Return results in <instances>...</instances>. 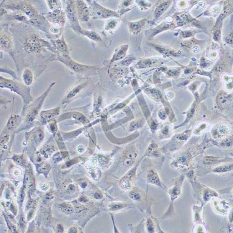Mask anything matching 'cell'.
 Returning a JSON list of instances; mask_svg holds the SVG:
<instances>
[{
    "label": "cell",
    "instance_id": "1",
    "mask_svg": "<svg viewBox=\"0 0 233 233\" xmlns=\"http://www.w3.org/2000/svg\"><path fill=\"white\" fill-rule=\"evenodd\" d=\"M13 24L10 25L14 40L11 56L15 63L20 59L32 61L55 60L58 56L57 51L50 40L42 37L39 31L29 24Z\"/></svg>",
    "mask_w": 233,
    "mask_h": 233
},
{
    "label": "cell",
    "instance_id": "2",
    "mask_svg": "<svg viewBox=\"0 0 233 233\" xmlns=\"http://www.w3.org/2000/svg\"><path fill=\"white\" fill-rule=\"evenodd\" d=\"M43 15L51 26L50 29L51 40L60 37L66 23V14L63 9L62 8L52 11H51Z\"/></svg>",
    "mask_w": 233,
    "mask_h": 233
},
{
    "label": "cell",
    "instance_id": "3",
    "mask_svg": "<svg viewBox=\"0 0 233 233\" xmlns=\"http://www.w3.org/2000/svg\"><path fill=\"white\" fill-rule=\"evenodd\" d=\"M1 88L7 89L11 91L20 95L24 103V106L28 105L33 101L30 93V88L24 83L15 81V79H9L1 76Z\"/></svg>",
    "mask_w": 233,
    "mask_h": 233
},
{
    "label": "cell",
    "instance_id": "4",
    "mask_svg": "<svg viewBox=\"0 0 233 233\" xmlns=\"http://www.w3.org/2000/svg\"><path fill=\"white\" fill-rule=\"evenodd\" d=\"M2 5L7 10L12 11H20L24 13L29 19L37 18L42 14L35 8L30 2L26 1H3Z\"/></svg>",
    "mask_w": 233,
    "mask_h": 233
},
{
    "label": "cell",
    "instance_id": "5",
    "mask_svg": "<svg viewBox=\"0 0 233 233\" xmlns=\"http://www.w3.org/2000/svg\"><path fill=\"white\" fill-rule=\"evenodd\" d=\"M87 2L90 11V17L92 19H111L120 17L118 13L104 8L95 1H87Z\"/></svg>",
    "mask_w": 233,
    "mask_h": 233
},
{
    "label": "cell",
    "instance_id": "6",
    "mask_svg": "<svg viewBox=\"0 0 233 233\" xmlns=\"http://www.w3.org/2000/svg\"><path fill=\"white\" fill-rule=\"evenodd\" d=\"M55 60L60 62L67 66L72 72L76 73L84 74L89 73L90 71H95L96 69L95 66L81 64L77 62L71 58L70 55H59L55 58Z\"/></svg>",
    "mask_w": 233,
    "mask_h": 233
},
{
    "label": "cell",
    "instance_id": "7",
    "mask_svg": "<svg viewBox=\"0 0 233 233\" xmlns=\"http://www.w3.org/2000/svg\"><path fill=\"white\" fill-rule=\"evenodd\" d=\"M1 51L5 52L11 55L14 48V40L12 34L10 30V25L7 24L1 26L0 37Z\"/></svg>",
    "mask_w": 233,
    "mask_h": 233
},
{
    "label": "cell",
    "instance_id": "8",
    "mask_svg": "<svg viewBox=\"0 0 233 233\" xmlns=\"http://www.w3.org/2000/svg\"><path fill=\"white\" fill-rule=\"evenodd\" d=\"M65 9L64 11L66 17L69 21L71 27L74 31L78 33L82 29V28L79 24V21L77 12L75 1H65Z\"/></svg>",
    "mask_w": 233,
    "mask_h": 233
},
{
    "label": "cell",
    "instance_id": "9",
    "mask_svg": "<svg viewBox=\"0 0 233 233\" xmlns=\"http://www.w3.org/2000/svg\"><path fill=\"white\" fill-rule=\"evenodd\" d=\"M55 84V82L52 83L49 86V87L47 88V90H45L42 94H41V95L37 98L34 102L31 103L29 112L26 116L27 121L28 122H31L34 121L37 114L38 113L40 109L42 106V104L46 97L49 94V92L51 91L52 88Z\"/></svg>",
    "mask_w": 233,
    "mask_h": 233
},
{
    "label": "cell",
    "instance_id": "10",
    "mask_svg": "<svg viewBox=\"0 0 233 233\" xmlns=\"http://www.w3.org/2000/svg\"><path fill=\"white\" fill-rule=\"evenodd\" d=\"M75 3L79 21L86 22L89 21L91 17L88 5L83 1H76Z\"/></svg>",
    "mask_w": 233,
    "mask_h": 233
},
{
    "label": "cell",
    "instance_id": "11",
    "mask_svg": "<svg viewBox=\"0 0 233 233\" xmlns=\"http://www.w3.org/2000/svg\"><path fill=\"white\" fill-rule=\"evenodd\" d=\"M50 41L57 51L58 56L70 55V49L63 35L58 38L51 40Z\"/></svg>",
    "mask_w": 233,
    "mask_h": 233
},
{
    "label": "cell",
    "instance_id": "12",
    "mask_svg": "<svg viewBox=\"0 0 233 233\" xmlns=\"http://www.w3.org/2000/svg\"><path fill=\"white\" fill-rule=\"evenodd\" d=\"M86 86V83H82L76 85L73 87L72 89L68 91L67 94L65 95V98L64 99L63 103L67 102L68 100L72 99L75 98L77 95L79 94L82 91V90Z\"/></svg>",
    "mask_w": 233,
    "mask_h": 233
},
{
    "label": "cell",
    "instance_id": "13",
    "mask_svg": "<svg viewBox=\"0 0 233 233\" xmlns=\"http://www.w3.org/2000/svg\"><path fill=\"white\" fill-rule=\"evenodd\" d=\"M79 34L83 35L92 41L101 42L103 41L101 36L95 30H86L82 28Z\"/></svg>",
    "mask_w": 233,
    "mask_h": 233
},
{
    "label": "cell",
    "instance_id": "14",
    "mask_svg": "<svg viewBox=\"0 0 233 233\" xmlns=\"http://www.w3.org/2000/svg\"><path fill=\"white\" fill-rule=\"evenodd\" d=\"M22 78L23 83L27 86H30L35 79L34 72L30 68H25L22 73Z\"/></svg>",
    "mask_w": 233,
    "mask_h": 233
},
{
    "label": "cell",
    "instance_id": "15",
    "mask_svg": "<svg viewBox=\"0 0 233 233\" xmlns=\"http://www.w3.org/2000/svg\"><path fill=\"white\" fill-rule=\"evenodd\" d=\"M183 177H181L180 179L177 180V182L175 183L174 185L170 189L169 191V194L171 196V199L173 200L176 199L181 194V187L182 183L183 181Z\"/></svg>",
    "mask_w": 233,
    "mask_h": 233
},
{
    "label": "cell",
    "instance_id": "16",
    "mask_svg": "<svg viewBox=\"0 0 233 233\" xmlns=\"http://www.w3.org/2000/svg\"><path fill=\"white\" fill-rule=\"evenodd\" d=\"M127 45H124L118 47L115 51L113 55L112 56L111 62L115 61L122 59L125 56L126 51L128 49Z\"/></svg>",
    "mask_w": 233,
    "mask_h": 233
},
{
    "label": "cell",
    "instance_id": "17",
    "mask_svg": "<svg viewBox=\"0 0 233 233\" xmlns=\"http://www.w3.org/2000/svg\"><path fill=\"white\" fill-rule=\"evenodd\" d=\"M59 108L56 107L51 110L42 111L40 113V115L42 118H43L45 120H50L56 116L59 113Z\"/></svg>",
    "mask_w": 233,
    "mask_h": 233
},
{
    "label": "cell",
    "instance_id": "18",
    "mask_svg": "<svg viewBox=\"0 0 233 233\" xmlns=\"http://www.w3.org/2000/svg\"><path fill=\"white\" fill-rule=\"evenodd\" d=\"M147 178L149 182L150 183L158 186H162L161 182L158 174L156 172H154L153 170H151L149 172Z\"/></svg>",
    "mask_w": 233,
    "mask_h": 233
},
{
    "label": "cell",
    "instance_id": "19",
    "mask_svg": "<svg viewBox=\"0 0 233 233\" xmlns=\"http://www.w3.org/2000/svg\"><path fill=\"white\" fill-rule=\"evenodd\" d=\"M22 119L18 115H14L11 116L7 123V126L8 129L13 130L17 127L21 122Z\"/></svg>",
    "mask_w": 233,
    "mask_h": 233
},
{
    "label": "cell",
    "instance_id": "20",
    "mask_svg": "<svg viewBox=\"0 0 233 233\" xmlns=\"http://www.w3.org/2000/svg\"><path fill=\"white\" fill-rule=\"evenodd\" d=\"M46 3L51 11H56L63 8L62 3L61 1H55V0H50L46 1Z\"/></svg>",
    "mask_w": 233,
    "mask_h": 233
},
{
    "label": "cell",
    "instance_id": "21",
    "mask_svg": "<svg viewBox=\"0 0 233 233\" xmlns=\"http://www.w3.org/2000/svg\"><path fill=\"white\" fill-rule=\"evenodd\" d=\"M125 155L126 159L133 160L136 159L138 156L137 151L134 147H132L128 148L125 152Z\"/></svg>",
    "mask_w": 233,
    "mask_h": 233
},
{
    "label": "cell",
    "instance_id": "22",
    "mask_svg": "<svg viewBox=\"0 0 233 233\" xmlns=\"http://www.w3.org/2000/svg\"><path fill=\"white\" fill-rule=\"evenodd\" d=\"M232 169H233V165L227 164L218 166L216 167L213 171L215 173H224L229 172Z\"/></svg>",
    "mask_w": 233,
    "mask_h": 233
},
{
    "label": "cell",
    "instance_id": "23",
    "mask_svg": "<svg viewBox=\"0 0 233 233\" xmlns=\"http://www.w3.org/2000/svg\"><path fill=\"white\" fill-rule=\"evenodd\" d=\"M118 24H119V22L118 20L113 19V18L109 19V20H107L105 24V27H104L105 30L106 31L112 30L115 28Z\"/></svg>",
    "mask_w": 233,
    "mask_h": 233
},
{
    "label": "cell",
    "instance_id": "24",
    "mask_svg": "<svg viewBox=\"0 0 233 233\" xmlns=\"http://www.w3.org/2000/svg\"><path fill=\"white\" fill-rule=\"evenodd\" d=\"M169 4V2H166L162 3L161 5L158 6L155 11V16L157 17L160 16L167 9Z\"/></svg>",
    "mask_w": 233,
    "mask_h": 233
},
{
    "label": "cell",
    "instance_id": "25",
    "mask_svg": "<svg viewBox=\"0 0 233 233\" xmlns=\"http://www.w3.org/2000/svg\"><path fill=\"white\" fill-rule=\"evenodd\" d=\"M121 186L125 190H129L132 187V181L124 177L121 181Z\"/></svg>",
    "mask_w": 233,
    "mask_h": 233
},
{
    "label": "cell",
    "instance_id": "26",
    "mask_svg": "<svg viewBox=\"0 0 233 233\" xmlns=\"http://www.w3.org/2000/svg\"><path fill=\"white\" fill-rule=\"evenodd\" d=\"M129 196L133 200L139 201L141 200L142 196L140 192L137 189H134L129 193Z\"/></svg>",
    "mask_w": 233,
    "mask_h": 233
},
{
    "label": "cell",
    "instance_id": "27",
    "mask_svg": "<svg viewBox=\"0 0 233 233\" xmlns=\"http://www.w3.org/2000/svg\"><path fill=\"white\" fill-rule=\"evenodd\" d=\"M60 209L63 212L67 213H71L73 212V209L71 205L66 203H63L60 205Z\"/></svg>",
    "mask_w": 233,
    "mask_h": 233
},
{
    "label": "cell",
    "instance_id": "28",
    "mask_svg": "<svg viewBox=\"0 0 233 233\" xmlns=\"http://www.w3.org/2000/svg\"><path fill=\"white\" fill-rule=\"evenodd\" d=\"M144 24L142 22H137V23H132L130 24V28L133 31H137L141 28Z\"/></svg>",
    "mask_w": 233,
    "mask_h": 233
},
{
    "label": "cell",
    "instance_id": "29",
    "mask_svg": "<svg viewBox=\"0 0 233 233\" xmlns=\"http://www.w3.org/2000/svg\"><path fill=\"white\" fill-rule=\"evenodd\" d=\"M228 99L225 95H222L218 98V102L220 105L222 106H225L228 103Z\"/></svg>",
    "mask_w": 233,
    "mask_h": 233
},
{
    "label": "cell",
    "instance_id": "30",
    "mask_svg": "<svg viewBox=\"0 0 233 233\" xmlns=\"http://www.w3.org/2000/svg\"><path fill=\"white\" fill-rule=\"evenodd\" d=\"M126 207V205L123 203H115L111 206V210L116 211L124 209Z\"/></svg>",
    "mask_w": 233,
    "mask_h": 233
},
{
    "label": "cell",
    "instance_id": "31",
    "mask_svg": "<svg viewBox=\"0 0 233 233\" xmlns=\"http://www.w3.org/2000/svg\"><path fill=\"white\" fill-rule=\"evenodd\" d=\"M189 159H190V157H189V154L186 153V154L182 155L179 158L178 162L180 163L181 164L184 165L187 162V161L189 160Z\"/></svg>",
    "mask_w": 233,
    "mask_h": 233
},
{
    "label": "cell",
    "instance_id": "32",
    "mask_svg": "<svg viewBox=\"0 0 233 233\" xmlns=\"http://www.w3.org/2000/svg\"><path fill=\"white\" fill-rule=\"evenodd\" d=\"M147 228L150 233H153L154 232V223L150 219H148L147 221Z\"/></svg>",
    "mask_w": 233,
    "mask_h": 233
},
{
    "label": "cell",
    "instance_id": "33",
    "mask_svg": "<svg viewBox=\"0 0 233 233\" xmlns=\"http://www.w3.org/2000/svg\"><path fill=\"white\" fill-rule=\"evenodd\" d=\"M142 124V123L140 121H138L133 122L131 123V125H130V129L132 131L135 130V129H138L140 126H141Z\"/></svg>",
    "mask_w": 233,
    "mask_h": 233
},
{
    "label": "cell",
    "instance_id": "34",
    "mask_svg": "<svg viewBox=\"0 0 233 233\" xmlns=\"http://www.w3.org/2000/svg\"><path fill=\"white\" fill-rule=\"evenodd\" d=\"M157 62V60H147L141 62L140 63V65H141V67H147V66H150V65H152L153 64Z\"/></svg>",
    "mask_w": 233,
    "mask_h": 233
},
{
    "label": "cell",
    "instance_id": "35",
    "mask_svg": "<svg viewBox=\"0 0 233 233\" xmlns=\"http://www.w3.org/2000/svg\"><path fill=\"white\" fill-rule=\"evenodd\" d=\"M232 142H233V139L232 138H226L222 142V146H225V147H230L232 145Z\"/></svg>",
    "mask_w": 233,
    "mask_h": 233
},
{
    "label": "cell",
    "instance_id": "36",
    "mask_svg": "<svg viewBox=\"0 0 233 233\" xmlns=\"http://www.w3.org/2000/svg\"><path fill=\"white\" fill-rule=\"evenodd\" d=\"M217 160V159L214 157H207L205 158L204 160V162L205 163H211L214 162Z\"/></svg>",
    "mask_w": 233,
    "mask_h": 233
},
{
    "label": "cell",
    "instance_id": "37",
    "mask_svg": "<svg viewBox=\"0 0 233 233\" xmlns=\"http://www.w3.org/2000/svg\"><path fill=\"white\" fill-rule=\"evenodd\" d=\"M49 168H50V166H49V165L43 164L39 167V170L40 172L44 173V172H46L47 171H48Z\"/></svg>",
    "mask_w": 233,
    "mask_h": 233
},
{
    "label": "cell",
    "instance_id": "38",
    "mask_svg": "<svg viewBox=\"0 0 233 233\" xmlns=\"http://www.w3.org/2000/svg\"><path fill=\"white\" fill-rule=\"evenodd\" d=\"M228 129L225 126L220 127L219 129V132L221 134H226L228 132Z\"/></svg>",
    "mask_w": 233,
    "mask_h": 233
},
{
    "label": "cell",
    "instance_id": "39",
    "mask_svg": "<svg viewBox=\"0 0 233 233\" xmlns=\"http://www.w3.org/2000/svg\"><path fill=\"white\" fill-rule=\"evenodd\" d=\"M9 138V137L8 136H4L3 138L2 139L1 141V146H3V145H5V144L7 143L8 142V139Z\"/></svg>",
    "mask_w": 233,
    "mask_h": 233
},
{
    "label": "cell",
    "instance_id": "40",
    "mask_svg": "<svg viewBox=\"0 0 233 233\" xmlns=\"http://www.w3.org/2000/svg\"><path fill=\"white\" fill-rule=\"evenodd\" d=\"M14 159L15 161V162L16 163L20 164H21L22 162H23V159H22V158H21V157H18V156H16V157H15Z\"/></svg>",
    "mask_w": 233,
    "mask_h": 233
},
{
    "label": "cell",
    "instance_id": "41",
    "mask_svg": "<svg viewBox=\"0 0 233 233\" xmlns=\"http://www.w3.org/2000/svg\"><path fill=\"white\" fill-rule=\"evenodd\" d=\"M63 227L61 224H58L56 227V231L57 233H62L63 232Z\"/></svg>",
    "mask_w": 233,
    "mask_h": 233
},
{
    "label": "cell",
    "instance_id": "42",
    "mask_svg": "<svg viewBox=\"0 0 233 233\" xmlns=\"http://www.w3.org/2000/svg\"><path fill=\"white\" fill-rule=\"evenodd\" d=\"M169 128H168V127H165V128H164L163 129L162 131V132L163 134L164 135H167L168 134H169Z\"/></svg>",
    "mask_w": 233,
    "mask_h": 233
},
{
    "label": "cell",
    "instance_id": "43",
    "mask_svg": "<svg viewBox=\"0 0 233 233\" xmlns=\"http://www.w3.org/2000/svg\"><path fill=\"white\" fill-rule=\"evenodd\" d=\"M177 74V72L176 71H171L168 73V74L171 76L176 75Z\"/></svg>",
    "mask_w": 233,
    "mask_h": 233
},
{
    "label": "cell",
    "instance_id": "44",
    "mask_svg": "<svg viewBox=\"0 0 233 233\" xmlns=\"http://www.w3.org/2000/svg\"><path fill=\"white\" fill-rule=\"evenodd\" d=\"M69 232V233H77V230L76 228L73 227L70 228Z\"/></svg>",
    "mask_w": 233,
    "mask_h": 233
},
{
    "label": "cell",
    "instance_id": "45",
    "mask_svg": "<svg viewBox=\"0 0 233 233\" xmlns=\"http://www.w3.org/2000/svg\"><path fill=\"white\" fill-rule=\"evenodd\" d=\"M152 149L153 150V147H152ZM152 151H153L152 150L151 151V152H152Z\"/></svg>",
    "mask_w": 233,
    "mask_h": 233
}]
</instances>
